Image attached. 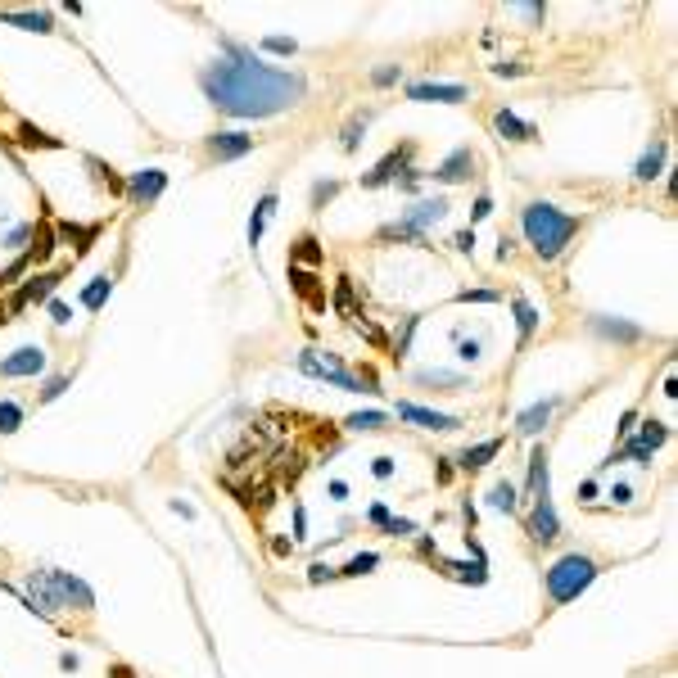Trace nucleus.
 <instances>
[{
    "mask_svg": "<svg viewBox=\"0 0 678 678\" xmlns=\"http://www.w3.org/2000/svg\"><path fill=\"white\" fill-rule=\"evenodd\" d=\"M403 159H407V150H394V154H385V159L371 168V172L362 177V185H385V181H394V172L403 168Z\"/></svg>",
    "mask_w": 678,
    "mask_h": 678,
    "instance_id": "nucleus-17",
    "label": "nucleus"
},
{
    "mask_svg": "<svg viewBox=\"0 0 678 678\" xmlns=\"http://www.w3.org/2000/svg\"><path fill=\"white\" fill-rule=\"evenodd\" d=\"M371 471H376V479H389V475H394V462H389V457H376Z\"/></svg>",
    "mask_w": 678,
    "mask_h": 678,
    "instance_id": "nucleus-45",
    "label": "nucleus"
},
{
    "mask_svg": "<svg viewBox=\"0 0 678 678\" xmlns=\"http://www.w3.org/2000/svg\"><path fill=\"white\" fill-rule=\"evenodd\" d=\"M488 506L493 511H516V484H493V493H488Z\"/></svg>",
    "mask_w": 678,
    "mask_h": 678,
    "instance_id": "nucleus-26",
    "label": "nucleus"
},
{
    "mask_svg": "<svg viewBox=\"0 0 678 678\" xmlns=\"http://www.w3.org/2000/svg\"><path fill=\"white\" fill-rule=\"evenodd\" d=\"M308 579H313V583H326V579H335V570H330V565H313V574H308Z\"/></svg>",
    "mask_w": 678,
    "mask_h": 678,
    "instance_id": "nucleus-49",
    "label": "nucleus"
},
{
    "mask_svg": "<svg viewBox=\"0 0 678 678\" xmlns=\"http://www.w3.org/2000/svg\"><path fill=\"white\" fill-rule=\"evenodd\" d=\"M163 185H168V177L159 172V168H145V172H131V199H136V204H145V199H159L163 194Z\"/></svg>",
    "mask_w": 678,
    "mask_h": 678,
    "instance_id": "nucleus-13",
    "label": "nucleus"
},
{
    "mask_svg": "<svg viewBox=\"0 0 678 678\" xmlns=\"http://www.w3.org/2000/svg\"><path fill=\"white\" fill-rule=\"evenodd\" d=\"M611 497H615V502H629V497H633V488H629V484H611Z\"/></svg>",
    "mask_w": 678,
    "mask_h": 678,
    "instance_id": "nucleus-50",
    "label": "nucleus"
},
{
    "mask_svg": "<svg viewBox=\"0 0 678 678\" xmlns=\"http://www.w3.org/2000/svg\"><path fill=\"white\" fill-rule=\"evenodd\" d=\"M389 534H416V525H411V520H394V516H389Z\"/></svg>",
    "mask_w": 678,
    "mask_h": 678,
    "instance_id": "nucleus-44",
    "label": "nucleus"
},
{
    "mask_svg": "<svg viewBox=\"0 0 678 678\" xmlns=\"http://www.w3.org/2000/svg\"><path fill=\"white\" fill-rule=\"evenodd\" d=\"M511 308H516V326H520V339H529V335H534V326H539V313H534V303L529 299H511Z\"/></svg>",
    "mask_w": 678,
    "mask_h": 678,
    "instance_id": "nucleus-23",
    "label": "nucleus"
},
{
    "mask_svg": "<svg viewBox=\"0 0 678 678\" xmlns=\"http://www.w3.org/2000/svg\"><path fill=\"white\" fill-rule=\"evenodd\" d=\"M493 73L497 77H516V73H525V68H520V64H493Z\"/></svg>",
    "mask_w": 678,
    "mask_h": 678,
    "instance_id": "nucleus-51",
    "label": "nucleus"
},
{
    "mask_svg": "<svg viewBox=\"0 0 678 678\" xmlns=\"http://www.w3.org/2000/svg\"><path fill=\"white\" fill-rule=\"evenodd\" d=\"M398 420H411V425H420V430H457V425H462L457 416H443V411L416 407V403H398Z\"/></svg>",
    "mask_w": 678,
    "mask_h": 678,
    "instance_id": "nucleus-9",
    "label": "nucleus"
},
{
    "mask_svg": "<svg viewBox=\"0 0 678 678\" xmlns=\"http://www.w3.org/2000/svg\"><path fill=\"white\" fill-rule=\"evenodd\" d=\"M249 150H253V136H245V131H217V136H208V154L213 159H240Z\"/></svg>",
    "mask_w": 678,
    "mask_h": 678,
    "instance_id": "nucleus-11",
    "label": "nucleus"
},
{
    "mask_svg": "<svg viewBox=\"0 0 678 678\" xmlns=\"http://www.w3.org/2000/svg\"><path fill=\"white\" fill-rule=\"evenodd\" d=\"M362 127H366V113H362V118H353V122L344 127V150H357V136H362Z\"/></svg>",
    "mask_w": 678,
    "mask_h": 678,
    "instance_id": "nucleus-36",
    "label": "nucleus"
},
{
    "mask_svg": "<svg viewBox=\"0 0 678 678\" xmlns=\"http://www.w3.org/2000/svg\"><path fill=\"white\" fill-rule=\"evenodd\" d=\"M64 389H68V380H64V376H54V380H50V385H45V398H59V394H64Z\"/></svg>",
    "mask_w": 678,
    "mask_h": 678,
    "instance_id": "nucleus-46",
    "label": "nucleus"
},
{
    "mask_svg": "<svg viewBox=\"0 0 678 678\" xmlns=\"http://www.w3.org/2000/svg\"><path fill=\"white\" fill-rule=\"evenodd\" d=\"M91 236H95V226H87V231H82V226H59V240H91Z\"/></svg>",
    "mask_w": 678,
    "mask_h": 678,
    "instance_id": "nucleus-38",
    "label": "nucleus"
},
{
    "mask_svg": "<svg viewBox=\"0 0 678 678\" xmlns=\"http://www.w3.org/2000/svg\"><path fill=\"white\" fill-rule=\"evenodd\" d=\"M0 19H5V23H19V27H27V32H50V27H54L50 14H10V10H5Z\"/></svg>",
    "mask_w": 678,
    "mask_h": 678,
    "instance_id": "nucleus-25",
    "label": "nucleus"
},
{
    "mask_svg": "<svg viewBox=\"0 0 678 678\" xmlns=\"http://www.w3.org/2000/svg\"><path fill=\"white\" fill-rule=\"evenodd\" d=\"M552 411H556V398H547V403H534L529 411H520V420H516V430L520 434H539L543 425L552 420Z\"/></svg>",
    "mask_w": 678,
    "mask_h": 678,
    "instance_id": "nucleus-16",
    "label": "nucleus"
},
{
    "mask_svg": "<svg viewBox=\"0 0 678 678\" xmlns=\"http://www.w3.org/2000/svg\"><path fill=\"white\" fill-rule=\"evenodd\" d=\"M376 82H380V87H389V82H398V68H380V73H376Z\"/></svg>",
    "mask_w": 678,
    "mask_h": 678,
    "instance_id": "nucleus-52",
    "label": "nucleus"
},
{
    "mask_svg": "<svg viewBox=\"0 0 678 678\" xmlns=\"http://www.w3.org/2000/svg\"><path fill=\"white\" fill-rule=\"evenodd\" d=\"M23 425V407L19 403H0V434H14Z\"/></svg>",
    "mask_w": 678,
    "mask_h": 678,
    "instance_id": "nucleus-29",
    "label": "nucleus"
},
{
    "mask_svg": "<svg viewBox=\"0 0 678 678\" xmlns=\"http://www.w3.org/2000/svg\"><path fill=\"white\" fill-rule=\"evenodd\" d=\"M290 280H294V290L308 299V308H317V313H326V294H321V285H317V276L313 271H303V267H294L290 262Z\"/></svg>",
    "mask_w": 678,
    "mask_h": 678,
    "instance_id": "nucleus-15",
    "label": "nucleus"
},
{
    "mask_svg": "<svg viewBox=\"0 0 678 678\" xmlns=\"http://www.w3.org/2000/svg\"><path fill=\"white\" fill-rule=\"evenodd\" d=\"M41 574V583H45V592L54 597V606L64 611V606H73V611H91V588L82 579H73V574H64V570H36Z\"/></svg>",
    "mask_w": 678,
    "mask_h": 678,
    "instance_id": "nucleus-6",
    "label": "nucleus"
},
{
    "mask_svg": "<svg viewBox=\"0 0 678 678\" xmlns=\"http://www.w3.org/2000/svg\"><path fill=\"white\" fill-rule=\"evenodd\" d=\"M59 280H64L59 271H45V276H32V280H27V285H23V290H19V294L10 299V308H23V303H45V299L54 294V285H59Z\"/></svg>",
    "mask_w": 678,
    "mask_h": 678,
    "instance_id": "nucleus-12",
    "label": "nucleus"
},
{
    "mask_svg": "<svg viewBox=\"0 0 678 678\" xmlns=\"http://www.w3.org/2000/svg\"><path fill=\"white\" fill-rule=\"evenodd\" d=\"M262 50H271V54H294V41H285V36H267V41H262Z\"/></svg>",
    "mask_w": 678,
    "mask_h": 678,
    "instance_id": "nucleus-40",
    "label": "nucleus"
},
{
    "mask_svg": "<svg viewBox=\"0 0 678 678\" xmlns=\"http://www.w3.org/2000/svg\"><path fill=\"white\" fill-rule=\"evenodd\" d=\"M457 357H462V362H475V357H479V339H457Z\"/></svg>",
    "mask_w": 678,
    "mask_h": 678,
    "instance_id": "nucleus-39",
    "label": "nucleus"
},
{
    "mask_svg": "<svg viewBox=\"0 0 678 678\" xmlns=\"http://www.w3.org/2000/svg\"><path fill=\"white\" fill-rule=\"evenodd\" d=\"M50 317H54L59 326H68V321H73V308H68V303H59V299H50Z\"/></svg>",
    "mask_w": 678,
    "mask_h": 678,
    "instance_id": "nucleus-42",
    "label": "nucleus"
},
{
    "mask_svg": "<svg viewBox=\"0 0 678 678\" xmlns=\"http://www.w3.org/2000/svg\"><path fill=\"white\" fill-rule=\"evenodd\" d=\"M592 330H597V335H611V339H624V344H633V339H642V330H637V326H624V321H606V317H597V321H592Z\"/></svg>",
    "mask_w": 678,
    "mask_h": 678,
    "instance_id": "nucleus-22",
    "label": "nucleus"
},
{
    "mask_svg": "<svg viewBox=\"0 0 678 678\" xmlns=\"http://www.w3.org/2000/svg\"><path fill=\"white\" fill-rule=\"evenodd\" d=\"M299 371H303V376H313V380H330L335 389H348V394L362 389V380L348 376L344 366L335 362L330 353H321V348H303V353H299Z\"/></svg>",
    "mask_w": 678,
    "mask_h": 678,
    "instance_id": "nucleus-5",
    "label": "nucleus"
},
{
    "mask_svg": "<svg viewBox=\"0 0 678 678\" xmlns=\"http://www.w3.org/2000/svg\"><path fill=\"white\" fill-rule=\"evenodd\" d=\"M27 262H32V258H19L14 267H5V271H0V285H10V280H19L23 271H27Z\"/></svg>",
    "mask_w": 678,
    "mask_h": 678,
    "instance_id": "nucleus-43",
    "label": "nucleus"
},
{
    "mask_svg": "<svg viewBox=\"0 0 678 678\" xmlns=\"http://www.w3.org/2000/svg\"><path fill=\"white\" fill-rule=\"evenodd\" d=\"M19 140H23V145H59L54 136H45V131H32V127H19Z\"/></svg>",
    "mask_w": 678,
    "mask_h": 678,
    "instance_id": "nucleus-35",
    "label": "nucleus"
},
{
    "mask_svg": "<svg viewBox=\"0 0 678 678\" xmlns=\"http://www.w3.org/2000/svg\"><path fill=\"white\" fill-rule=\"evenodd\" d=\"M420 385H448V394H452V389H462L466 380H462V376H448V371H425V376H420Z\"/></svg>",
    "mask_w": 678,
    "mask_h": 678,
    "instance_id": "nucleus-33",
    "label": "nucleus"
},
{
    "mask_svg": "<svg viewBox=\"0 0 678 678\" xmlns=\"http://www.w3.org/2000/svg\"><path fill=\"white\" fill-rule=\"evenodd\" d=\"M520 226H525V240L534 245V253H539L543 262H552L561 249L570 245L574 231H579V217L561 213L556 204H529L525 213H520Z\"/></svg>",
    "mask_w": 678,
    "mask_h": 678,
    "instance_id": "nucleus-2",
    "label": "nucleus"
},
{
    "mask_svg": "<svg viewBox=\"0 0 678 678\" xmlns=\"http://www.w3.org/2000/svg\"><path fill=\"white\" fill-rule=\"evenodd\" d=\"M452 245H457V249H462V253H471V249H475V231H462V236H457V240H452Z\"/></svg>",
    "mask_w": 678,
    "mask_h": 678,
    "instance_id": "nucleus-48",
    "label": "nucleus"
},
{
    "mask_svg": "<svg viewBox=\"0 0 678 678\" xmlns=\"http://www.w3.org/2000/svg\"><path fill=\"white\" fill-rule=\"evenodd\" d=\"M407 100H420V104H462L466 87H448V82H416V87H407Z\"/></svg>",
    "mask_w": 678,
    "mask_h": 678,
    "instance_id": "nucleus-8",
    "label": "nucleus"
},
{
    "mask_svg": "<svg viewBox=\"0 0 678 678\" xmlns=\"http://www.w3.org/2000/svg\"><path fill=\"white\" fill-rule=\"evenodd\" d=\"M457 299H462V303H497L502 294H497V290H462Z\"/></svg>",
    "mask_w": 678,
    "mask_h": 678,
    "instance_id": "nucleus-34",
    "label": "nucleus"
},
{
    "mask_svg": "<svg viewBox=\"0 0 678 678\" xmlns=\"http://www.w3.org/2000/svg\"><path fill=\"white\" fill-rule=\"evenodd\" d=\"M335 308H339V313L344 317H357V303H353V280H339V285H335Z\"/></svg>",
    "mask_w": 678,
    "mask_h": 678,
    "instance_id": "nucleus-27",
    "label": "nucleus"
},
{
    "mask_svg": "<svg viewBox=\"0 0 678 678\" xmlns=\"http://www.w3.org/2000/svg\"><path fill=\"white\" fill-rule=\"evenodd\" d=\"M443 217H448V204H443V199H420L416 208H407V217H403V222L385 226L380 236H385V240H420L430 226H439Z\"/></svg>",
    "mask_w": 678,
    "mask_h": 678,
    "instance_id": "nucleus-4",
    "label": "nucleus"
},
{
    "mask_svg": "<svg viewBox=\"0 0 678 678\" xmlns=\"http://www.w3.org/2000/svg\"><path fill=\"white\" fill-rule=\"evenodd\" d=\"M271 213H276V194H262L258 208H253V217H249V245H258L262 240V226H267Z\"/></svg>",
    "mask_w": 678,
    "mask_h": 678,
    "instance_id": "nucleus-20",
    "label": "nucleus"
},
{
    "mask_svg": "<svg viewBox=\"0 0 678 678\" xmlns=\"http://www.w3.org/2000/svg\"><path fill=\"white\" fill-rule=\"evenodd\" d=\"M488 213H493V199H488V194H479V199H475V208H471V222H484Z\"/></svg>",
    "mask_w": 678,
    "mask_h": 678,
    "instance_id": "nucleus-41",
    "label": "nucleus"
},
{
    "mask_svg": "<svg viewBox=\"0 0 678 678\" xmlns=\"http://www.w3.org/2000/svg\"><path fill=\"white\" fill-rule=\"evenodd\" d=\"M471 168H475V154H471V150H452L448 159L439 163V172H434V177L452 185V181H466V177H471Z\"/></svg>",
    "mask_w": 678,
    "mask_h": 678,
    "instance_id": "nucleus-14",
    "label": "nucleus"
},
{
    "mask_svg": "<svg viewBox=\"0 0 678 678\" xmlns=\"http://www.w3.org/2000/svg\"><path fill=\"white\" fill-rule=\"evenodd\" d=\"M344 425L348 430H380V425H385V411H353Z\"/></svg>",
    "mask_w": 678,
    "mask_h": 678,
    "instance_id": "nucleus-28",
    "label": "nucleus"
},
{
    "mask_svg": "<svg viewBox=\"0 0 678 678\" xmlns=\"http://www.w3.org/2000/svg\"><path fill=\"white\" fill-rule=\"evenodd\" d=\"M109 290H113V280H109V276H95L87 290H82V308H91V313H95L100 303L109 299Z\"/></svg>",
    "mask_w": 678,
    "mask_h": 678,
    "instance_id": "nucleus-24",
    "label": "nucleus"
},
{
    "mask_svg": "<svg viewBox=\"0 0 678 678\" xmlns=\"http://www.w3.org/2000/svg\"><path fill=\"white\" fill-rule=\"evenodd\" d=\"M665 439H669V430H665V425H660V420H646V430H642V439H637V443H642L646 452H656Z\"/></svg>",
    "mask_w": 678,
    "mask_h": 678,
    "instance_id": "nucleus-30",
    "label": "nucleus"
},
{
    "mask_svg": "<svg viewBox=\"0 0 678 678\" xmlns=\"http://www.w3.org/2000/svg\"><path fill=\"white\" fill-rule=\"evenodd\" d=\"M502 452V439H484V443H475V448H466L462 452V466L466 471H479V466H488Z\"/></svg>",
    "mask_w": 678,
    "mask_h": 678,
    "instance_id": "nucleus-18",
    "label": "nucleus"
},
{
    "mask_svg": "<svg viewBox=\"0 0 678 678\" xmlns=\"http://www.w3.org/2000/svg\"><path fill=\"white\" fill-rule=\"evenodd\" d=\"M335 190H339V185H335V181H317V185H313V208H321V204H326V199H330Z\"/></svg>",
    "mask_w": 678,
    "mask_h": 678,
    "instance_id": "nucleus-37",
    "label": "nucleus"
},
{
    "mask_svg": "<svg viewBox=\"0 0 678 678\" xmlns=\"http://www.w3.org/2000/svg\"><path fill=\"white\" fill-rule=\"evenodd\" d=\"M330 497H335V502H344V497H348V484H344V479H335V484H330Z\"/></svg>",
    "mask_w": 678,
    "mask_h": 678,
    "instance_id": "nucleus-53",
    "label": "nucleus"
},
{
    "mask_svg": "<svg viewBox=\"0 0 678 678\" xmlns=\"http://www.w3.org/2000/svg\"><path fill=\"white\" fill-rule=\"evenodd\" d=\"M592 579H597V561L583 556V552H570V556H561L547 570V597L565 606V602H574Z\"/></svg>",
    "mask_w": 678,
    "mask_h": 678,
    "instance_id": "nucleus-3",
    "label": "nucleus"
},
{
    "mask_svg": "<svg viewBox=\"0 0 678 678\" xmlns=\"http://www.w3.org/2000/svg\"><path fill=\"white\" fill-rule=\"evenodd\" d=\"M376 565H380V556H376V552H362V556H353V561L344 565V574H353V579H357V574H371Z\"/></svg>",
    "mask_w": 678,
    "mask_h": 678,
    "instance_id": "nucleus-31",
    "label": "nucleus"
},
{
    "mask_svg": "<svg viewBox=\"0 0 678 678\" xmlns=\"http://www.w3.org/2000/svg\"><path fill=\"white\" fill-rule=\"evenodd\" d=\"M660 163H665V140H656L651 150L642 154V163H637V181H651V177H660Z\"/></svg>",
    "mask_w": 678,
    "mask_h": 678,
    "instance_id": "nucleus-21",
    "label": "nucleus"
},
{
    "mask_svg": "<svg viewBox=\"0 0 678 678\" xmlns=\"http://www.w3.org/2000/svg\"><path fill=\"white\" fill-rule=\"evenodd\" d=\"M45 371V353L41 348H19V353H10L5 362H0V376H41Z\"/></svg>",
    "mask_w": 678,
    "mask_h": 678,
    "instance_id": "nucleus-10",
    "label": "nucleus"
},
{
    "mask_svg": "<svg viewBox=\"0 0 678 678\" xmlns=\"http://www.w3.org/2000/svg\"><path fill=\"white\" fill-rule=\"evenodd\" d=\"M493 127L502 131L506 140H534V127H529V122H520L516 113H511V109H502V113H497V118H493Z\"/></svg>",
    "mask_w": 678,
    "mask_h": 678,
    "instance_id": "nucleus-19",
    "label": "nucleus"
},
{
    "mask_svg": "<svg viewBox=\"0 0 678 678\" xmlns=\"http://www.w3.org/2000/svg\"><path fill=\"white\" fill-rule=\"evenodd\" d=\"M366 516H371V525H389V506H371V511H366Z\"/></svg>",
    "mask_w": 678,
    "mask_h": 678,
    "instance_id": "nucleus-47",
    "label": "nucleus"
},
{
    "mask_svg": "<svg viewBox=\"0 0 678 678\" xmlns=\"http://www.w3.org/2000/svg\"><path fill=\"white\" fill-rule=\"evenodd\" d=\"M294 258H299V262H317V258H321V249H317V240H313V236H303L299 245H294ZM299 262H294V267H299Z\"/></svg>",
    "mask_w": 678,
    "mask_h": 678,
    "instance_id": "nucleus-32",
    "label": "nucleus"
},
{
    "mask_svg": "<svg viewBox=\"0 0 678 678\" xmlns=\"http://www.w3.org/2000/svg\"><path fill=\"white\" fill-rule=\"evenodd\" d=\"M204 91L217 109L236 118H271L303 100V77L267 68L258 59H217L204 73Z\"/></svg>",
    "mask_w": 678,
    "mask_h": 678,
    "instance_id": "nucleus-1",
    "label": "nucleus"
},
{
    "mask_svg": "<svg viewBox=\"0 0 678 678\" xmlns=\"http://www.w3.org/2000/svg\"><path fill=\"white\" fill-rule=\"evenodd\" d=\"M529 534H534L539 543H552V539H556V511H552L547 484L534 488V516H529Z\"/></svg>",
    "mask_w": 678,
    "mask_h": 678,
    "instance_id": "nucleus-7",
    "label": "nucleus"
}]
</instances>
